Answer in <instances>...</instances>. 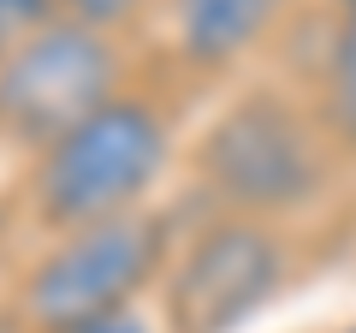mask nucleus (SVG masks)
<instances>
[{"mask_svg":"<svg viewBox=\"0 0 356 333\" xmlns=\"http://www.w3.org/2000/svg\"><path fill=\"white\" fill-rule=\"evenodd\" d=\"M172 166V119L154 95L119 90L95 114L24 155V208L42 232H72L149 208Z\"/></svg>","mask_w":356,"mask_h":333,"instance_id":"f257e3e1","label":"nucleus"},{"mask_svg":"<svg viewBox=\"0 0 356 333\" xmlns=\"http://www.w3.org/2000/svg\"><path fill=\"white\" fill-rule=\"evenodd\" d=\"M166 262H172V220L154 208L72 226L54 232V244L18 274L13 309L24 316L30 333L125 316V309H137V297L161 286Z\"/></svg>","mask_w":356,"mask_h":333,"instance_id":"f03ea898","label":"nucleus"},{"mask_svg":"<svg viewBox=\"0 0 356 333\" xmlns=\"http://www.w3.org/2000/svg\"><path fill=\"white\" fill-rule=\"evenodd\" d=\"M196 179L220 215L280 220L327 185V143L285 95L250 90L226 102L196 137Z\"/></svg>","mask_w":356,"mask_h":333,"instance_id":"7ed1b4c3","label":"nucleus"},{"mask_svg":"<svg viewBox=\"0 0 356 333\" xmlns=\"http://www.w3.org/2000/svg\"><path fill=\"white\" fill-rule=\"evenodd\" d=\"M291 286V250L273 220L214 215L172 244L161 274V333H238Z\"/></svg>","mask_w":356,"mask_h":333,"instance_id":"20e7f679","label":"nucleus"},{"mask_svg":"<svg viewBox=\"0 0 356 333\" xmlns=\"http://www.w3.org/2000/svg\"><path fill=\"white\" fill-rule=\"evenodd\" d=\"M119 90H131L125 42L77 18H48L0 54V137L30 155L102 102H113Z\"/></svg>","mask_w":356,"mask_h":333,"instance_id":"39448f33","label":"nucleus"},{"mask_svg":"<svg viewBox=\"0 0 356 333\" xmlns=\"http://www.w3.org/2000/svg\"><path fill=\"white\" fill-rule=\"evenodd\" d=\"M291 13V0H166V24H172V48L191 72H232L250 60L280 18Z\"/></svg>","mask_w":356,"mask_h":333,"instance_id":"423d86ee","label":"nucleus"},{"mask_svg":"<svg viewBox=\"0 0 356 333\" xmlns=\"http://www.w3.org/2000/svg\"><path fill=\"white\" fill-rule=\"evenodd\" d=\"M321 125L356 149V0H332L327 54H321Z\"/></svg>","mask_w":356,"mask_h":333,"instance_id":"0eeeda50","label":"nucleus"},{"mask_svg":"<svg viewBox=\"0 0 356 333\" xmlns=\"http://www.w3.org/2000/svg\"><path fill=\"white\" fill-rule=\"evenodd\" d=\"M154 6H166V0H60V18H77V24H89V30H102V36L125 42L131 30L149 24Z\"/></svg>","mask_w":356,"mask_h":333,"instance_id":"6e6552de","label":"nucleus"},{"mask_svg":"<svg viewBox=\"0 0 356 333\" xmlns=\"http://www.w3.org/2000/svg\"><path fill=\"white\" fill-rule=\"evenodd\" d=\"M48 18H60V0H0V54L24 42L30 30H42Z\"/></svg>","mask_w":356,"mask_h":333,"instance_id":"1a4fd4ad","label":"nucleus"},{"mask_svg":"<svg viewBox=\"0 0 356 333\" xmlns=\"http://www.w3.org/2000/svg\"><path fill=\"white\" fill-rule=\"evenodd\" d=\"M54 333H161L143 309H125V316H102V321H77V327H54Z\"/></svg>","mask_w":356,"mask_h":333,"instance_id":"9d476101","label":"nucleus"},{"mask_svg":"<svg viewBox=\"0 0 356 333\" xmlns=\"http://www.w3.org/2000/svg\"><path fill=\"white\" fill-rule=\"evenodd\" d=\"M0 333H30V327H24V316H18V309H13V304L0 309Z\"/></svg>","mask_w":356,"mask_h":333,"instance_id":"9b49d317","label":"nucleus"},{"mask_svg":"<svg viewBox=\"0 0 356 333\" xmlns=\"http://www.w3.org/2000/svg\"><path fill=\"white\" fill-rule=\"evenodd\" d=\"M344 333H356V321H350V327H344Z\"/></svg>","mask_w":356,"mask_h":333,"instance_id":"f8f14e48","label":"nucleus"}]
</instances>
